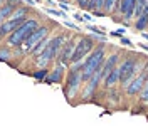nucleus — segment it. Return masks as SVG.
Returning a JSON list of instances; mask_svg holds the SVG:
<instances>
[{
    "instance_id": "a211bd4d",
    "label": "nucleus",
    "mask_w": 148,
    "mask_h": 136,
    "mask_svg": "<svg viewBox=\"0 0 148 136\" xmlns=\"http://www.w3.org/2000/svg\"><path fill=\"white\" fill-rule=\"evenodd\" d=\"M147 24H148V14H143L138 17V22L135 24V27L138 30H147Z\"/></svg>"
},
{
    "instance_id": "f257e3e1",
    "label": "nucleus",
    "mask_w": 148,
    "mask_h": 136,
    "mask_svg": "<svg viewBox=\"0 0 148 136\" xmlns=\"http://www.w3.org/2000/svg\"><path fill=\"white\" fill-rule=\"evenodd\" d=\"M104 59H106L104 47H103V45L94 47L91 52H89L88 59L81 64V77H83V81H88V79H89V77H91L92 74L99 69V67H103Z\"/></svg>"
},
{
    "instance_id": "0eeeda50",
    "label": "nucleus",
    "mask_w": 148,
    "mask_h": 136,
    "mask_svg": "<svg viewBox=\"0 0 148 136\" xmlns=\"http://www.w3.org/2000/svg\"><path fill=\"white\" fill-rule=\"evenodd\" d=\"M145 84H147V67H145L143 74H140L135 81H130V84L126 86V94H128V96H133V94L140 92V91L143 89Z\"/></svg>"
},
{
    "instance_id": "a878e982",
    "label": "nucleus",
    "mask_w": 148,
    "mask_h": 136,
    "mask_svg": "<svg viewBox=\"0 0 148 136\" xmlns=\"http://www.w3.org/2000/svg\"><path fill=\"white\" fill-rule=\"evenodd\" d=\"M121 42H123V44H125V45H131V42H130L128 39H125V37L121 39Z\"/></svg>"
},
{
    "instance_id": "4be33fe9",
    "label": "nucleus",
    "mask_w": 148,
    "mask_h": 136,
    "mask_svg": "<svg viewBox=\"0 0 148 136\" xmlns=\"http://www.w3.org/2000/svg\"><path fill=\"white\" fill-rule=\"evenodd\" d=\"M116 2H118V0H104V7H106V10H108V12H111Z\"/></svg>"
},
{
    "instance_id": "f03ea898",
    "label": "nucleus",
    "mask_w": 148,
    "mask_h": 136,
    "mask_svg": "<svg viewBox=\"0 0 148 136\" xmlns=\"http://www.w3.org/2000/svg\"><path fill=\"white\" fill-rule=\"evenodd\" d=\"M37 27H39V20H37V18H25L24 24H20L12 34H9L7 44H9L10 47H18Z\"/></svg>"
},
{
    "instance_id": "f8f14e48",
    "label": "nucleus",
    "mask_w": 148,
    "mask_h": 136,
    "mask_svg": "<svg viewBox=\"0 0 148 136\" xmlns=\"http://www.w3.org/2000/svg\"><path fill=\"white\" fill-rule=\"evenodd\" d=\"M62 77H64V66H61V64H59L52 72L47 74L46 82H49V84H52V82H61V81H62Z\"/></svg>"
},
{
    "instance_id": "5701e85b",
    "label": "nucleus",
    "mask_w": 148,
    "mask_h": 136,
    "mask_svg": "<svg viewBox=\"0 0 148 136\" xmlns=\"http://www.w3.org/2000/svg\"><path fill=\"white\" fill-rule=\"evenodd\" d=\"M94 2V10H101L104 7V0H92Z\"/></svg>"
},
{
    "instance_id": "ddd939ff",
    "label": "nucleus",
    "mask_w": 148,
    "mask_h": 136,
    "mask_svg": "<svg viewBox=\"0 0 148 136\" xmlns=\"http://www.w3.org/2000/svg\"><path fill=\"white\" fill-rule=\"evenodd\" d=\"M103 81H104V86L110 87V89L113 87V86H116V84L120 82V72H118V67H114V69H113V71L103 79Z\"/></svg>"
},
{
    "instance_id": "9d476101",
    "label": "nucleus",
    "mask_w": 148,
    "mask_h": 136,
    "mask_svg": "<svg viewBox=\"0 0 148 136\" xmlns=\"http://www.w3.org/2000/svg\"><path fill=\"white\" fill-rule=\"evenodd\" d=\"M118 61H120V55L118 54H113V55H110L108 59H104V67H101V79H104V77L116 67Z\"/></svg>"
},
{
    "instance_id": "423d86ee",
    "label": "nucleus",
    "mask_w": 148,
    "mask_h": 136,
    "mask_svg": "<svg viewBox=\"0 0 148 136\" xmlns=\"http://www.w3.org/2000/svg\"><path fill=\"white\" fill-rule=\"evenodd\" d=\"M120 72V82L123 84V87H126L130 84V81H133L135 72H136V61L135 59H126L125 62L118 67Z\"/></svg>"
},
{
    "instance_id": "aec40b11",
    "label": "nucleus",
    "mask_w": 148,
    "mask_h": 136,
    "mask_svg": "<svg viewBox=\"0 0 148 136\" xmlns=\"http://www.w3.org/2000/svg\"><path fill=\"white\" fill-rule=\"evenodd\" d=\"M10 49H7V47H2L0 49V61H9L10 59Z\"/></svg>"
},
{
    "instance_id": "bb28decb",
    "label": "nucleus",
    "mask_w": 148,
    "mask_h": 136,
    "mask_svg": "<svg viewBox=\"0 0 148 136\" xmlns=\"http://www.w3.org/2000/svg\"><path fill=\"white\" fill-rule=\"evenodd\" d=\"M3 37H5V36H3V32H2V30H0V40H2V39H3Z\"/></svg>"
},
{
    "instance_id": "6ab92c4d",
    "label": "nucleus",
    "mask_w": 148,
    "mask_h": 136,
    "mask_svg": "<svg viewBox=\"0 0 148 136\" xmlns=\"http://www.w3.org/2000/svg\"><path fill=\"white\" fill-rule=\"evenodd\" d=\"M140 101L147 104V101H148V84H145V86H143V89L140 91Z\"/></svg>"
},
{
    "instance_id": "39448f33",
    "label": "nucleus",
    "mask_w": 148,
    "mask_h": 136,
    "mask_svg": "<svg viewBox=\"0 0 148 136\" xmlns=\"http://www.w3.org/2000/svg\"><path fill=\"white\" fill-rule=\"evenodd\" d=\"M47 34H49V27H44V25H39V27L30 34V36L20 44V52H24V54H27V52H30L34 47H36L42 39H46Z\"/></svg>"
},
{
    "instance_id": "6e6552de",
    "label": "nucleus",
    "mask_w": 148,
    "mask_h": 136,
    "mask_svg": "<svg viewBox=\"0 0 148 136\" xmlns=\"http://www.w3.org/2000/svg\"><path fill=\"white\" fill-rule=\"evenodd\" d=\"M74 45H76V42H74V40H67V42H64V44H62L61 51H59V64H61V66H67V62L71 61V55H73Z\"/></svg>"
},
{
    "instance_id": "7ed1b4c3",
    "label": "nucleus",
    "mask_w": 148,
    "mask_h": 136,
    "mask_svg": "<svg viewBox=\"0 0 148 136\" xmlns=\"http://www.w3.org/2000/svg\"><path fill=\"white\" fill-rule=\"evenodd\" d=\"M81 82H83V77H81V62L73 64L71 71L67 74V82H66V86H64V94L69 101L77 96Z\"/></svg>"
},
{
    "instance_id": "393cba45",
    "label": "nucleus",
    "mask_w": 148,
    "mask_h": 136,
    "mask_svg": "<svg viewBox=\"0 0 148 136\" xmlns=\"http://www.w3.org/2000/svg\"><path fill=\"white\" fill-rule=\"evenodd\" d=\"M47 12H49V14H54V15H62V14H61V12H57V10H47Z\"/></svg>"
},
{
    "instance_id": "1a4fd4ad",
    "label": "nucleus",
    "mask_w": 148,
    "mask_h": 136,
    "mask_svg": "<svg viewBox=\"0 0 148 136\" xmlns=\"http://www.w3.org/2000/svg\"><path fill=\"white\" fill-rule=\"evenodd\" d=\"M24 20H25V18H7V20L0 25V30L3 32V36H9V34H12V32L20 25V24H24Z\"/></svg>"
},
{
    "instance_id": "412c9836",
    "label": "nucleus",
    "mask_w": 148,
    "mask_h": 136,
    "mask_svg": "<svg viewBox=\"0 0 148 136\" xmlns=\"http://www.w3.org/2000/svg\"><path fill=\"white\" fill-rule=\"evenodd\" d=\"M47 74H49V71H47V69H40V71H36L32 76H34L36 79H44V77H47Z\"/></svg>"
},
{
    "instance_id": "9b49d317",
    "label": "nucleus",
    "mask_w": 148,
    "mask_h": 136,
    "mask_svg": "<svg viewBox=\"0 0 148 136\" xmlns=\"http://www.w3.org/2000/svg\"><path fill=\"white\" fill-rule=\"evenodd\" d=\"M135 3H136V0H121V2H120V12L125 15L126 20H130L131 15H133Z\"/></svg>"
},
{
    "instance_id": "cd10ccee",
    "label": "nucleus",
    "mask_w": 148,
    "mask_h": 136,
    "mask_svg": "<svg viewBox=\"0 0 148 136\" xmlns=\"http://www.w3.org/2000/svg\"><path fill=\"white\" fill-rule=\"evenodd\" d=\"M2 2H3V0H0V5H2Z\"/></svg>"
},
{
    "instance_id": "b1692460",
    "label": "nucleus",
    "mask_w": 148,
    "mask_h": 136,
    "mask_svg": "<svg viewBox=\"0 0 148 136\" xmlns=\"http://www.w3.org/2000/svg\"><path fill=\"white\" fill-rule=\"evenodd\" d=\"M88 2H89V0H77V3H79L81 9H86V7H88Z\"/></svg>"
},
{
    "instance_id": "20e7f679",
    "label": "nucleus",
    "mask_w": 148,
    "mask_h": 136,
    "mask_svg": "<svg viewBox=\"0 0 148 136\" xmlns=\"http://www.w3.org/2000/svg\"><path fill=\"white\" fill-rule=\"evenodd\" d=\"M92 49H94L92 39H89V37H81V39L77 40V44L74 45V51H73V55H71V61H69V62L71 64L81 62Z\"/></svg>"
},
{
    "instance_id": "f3484780",
    "label": "nucleus",
    "mask_w": 148,
    "mask_h": 136,
    "mask_svg": "<svg viewBox=\"0 0 148 136\" xmlns=\"http://www.w3.org/2000/svg\"><path fill=\"white\" fill-rule=\"evenodd\" d=\"M9 18H27V9H24V7L14 9V12Z\"/></svg>"
},
{
    "instance_id": "4468645a",
    "label": "nucleus",
    "mask_w": 148,
    "mask_h": 136,
    "mask_svg": "<svg viewBox=\"0 0 148 136\" xmlns=\"http://www.w3.org/2000/svg\"><path fill=\"white\" fill-rule=\"evenodd\" d=\"M14 9H15V5H14V3H10V2L3 3V5H0V25H2V24H3V22L12 15Z\"/></svg>"
},
{
    "instance_id": "2eb2a0df",
    "label": "nucleus",
    "mask_w": 148,
    "mask_h": 136,
    "mask_svg": "<svg viewBox=\"0 0 148 136\" xmlns=\"http://www.w3.org/2000/svg\"><path fill=\"white\" fill-rule=\"evenodd\" d=\"M148 14V0H136L135 3V10H133V15H143Z\"/></svg>"
},
{
    "instance_id": "dca6fc26",
    "label": "nucleus",
    "mask_w": 148,
    "mask_h": 136,
    "mask_svg": "<svg viewBox=\"0 0 148 136\" xmlns=\"http://www.w3.org/2000/svg\"><path fill=\"white\" fill-rule=\"evenodd\" d=\"M49 40H51V37H46V39H42V40H40V42H39V44H37L36 47L32 49V51H30V52H32L34 55L42 54V52H44V49L47 47V44H49Z\"/></svg>"
}]
</instances>
